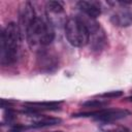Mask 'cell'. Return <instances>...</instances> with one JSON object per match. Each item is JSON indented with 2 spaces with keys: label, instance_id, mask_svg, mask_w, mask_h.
I'll use <instances>...</instances> for the list:
<instances>
[{
  "label": "cell",
  "instance_id": "6da1fadb",
  "mask_svg": "<svg viewBox=\"0 0 132 132\" xmlns=\"http://www.w3.org/2000/svg\"><path fill=\"white\" fill-rule=\"evenodd\" d=\"M27 42L32 50H38L52 43L55 38V29L48 15H36L35 20L26 31Z\"/></svg>",
  "mask_w": 132,
  "mask_h": 132
},
{
  "label": "cell",
  "instance_id": "7a4b0ae2",
  "mask_svg": "<svg viewBox=\"0 0 132 132\" xmlns=\"http://www.w3.org/2000/svg\"><path fill=\"white\" fill-rule=\"evenodd\" d=\"M22 34L19 25L10 22L1 31L0 60L2 65H10L16 61Z\"/></svg>",
  "mask_w": 132,
  "mask_h": 132
},
{
  "label": "cell",
  "instance_id": "3957f363",
  "mask_svg": "<svg viewBox=\"0 0 132 132\" xmlns=\"http://www.w3.org/2000/svg\"><path fill=\"white\" fill-rule=\"evenodd\" d=\"M64 30L68 42L75 47H82L90 42V32L80 18L67 19Z\"/></svg>",
  "mask_w": 132,
  "mask_h": 132
},
{
  "label": "cell",
  "instance_id": "277c9868",
  "mask_svg": "<svg viewBox=\"0 0 132 132\" xmlns=\"http://www.w3.org/2000/svg\"><path fill=\"white\" fill-rule=\"evenodd\" d=\"M130 114V111L127 109H121V108H106V109H99L94 111H84V112H77L73 113L72 117L79 118V117H92L94 120L104 123H110L113 121H118L121 119L126 118Z\"/></svg>",
  "mask_w": 132,
  "mask_h": 132
},
{
  "label": "cell",
  "instance_id": "5b68a950",
  "mask_svg": "<svg viewBox=\"0 0 132 132\" xmlns=\"http://www.w3.org/2000/svg\"><path fill=\"white\" fill-rule=\"evenodd\" d=\"M36 12L34 10V7L32 4L28 1L23 2L19 9V28L21 31L22 36H25L26 31L28 30L29 26L32 24V22L36 18Z\"/></svg>",
  "mask_w": 132,
  "mask_h": 132
},
{
  "label": "cell",
  "instance_id": "8992f818",
  "mask_svg": "<svg viewBox=\"0 0 132 132\" xmlns=\"http://www.w3.org/2000/svg\"><path fill=\"white\" fill-rule=\"evenodd\" d=\"M110 22L117 27H129L130 25H132V11L128 8L121 7L111 14Z\"/></svg>",
  "mask_w": 132,
  "mask_h": 132
},
{
  "label": "cell",
  "instance_id": "52a82bcc",
  "mask_svg": "<svg viewBox=\"0 0 132 132\" xmlns=\"http://www.w3.org/2000/svg\"><path fill=\"white\" fill-rule=\"evenodd\" d=\"M77 6L84 12L85 15H87L91 19H96L101 13V4L98 1L81 0V1L77 2Z\"/></svg>",
  "mask_w": 132,
  "mask_h": 132
},
{
  "label": "cell",
  "instance_id": "ba28073f",
  "mask_svg": "<svg viewBox=\"0 0 132 132\" xmlns=\"http://www.w3.org/2000/svg\"><path fill=\"white\" fill-rule=\"evenodd\" d=\"M60 101H43V102H27L25 103V108L29 112H39L40 110H54L58 109Z\"/></svg>",
  "mask_w": 132,
  "mask_h": 132
},
{
  "label": "cell",
  "instance_id": "9c48e42d",
  "mask_svg": "<svg viewBox=\"0 0 132 132\" xmlns=\"http://www.w3.org/2000/svg\"><path fill=\"white\" fill-rule=\"evenodd\" d=\"M62 121L60 118H53V117H42L39 118L38 120L34 121L31 125L33 128H40V127H50L54 125L60 124Z\"/></svg>",
  "mask_w": 132,
  "mask_h": 132
},
{
  "label": "cell",
  "instance_id": "30bf717a",
  "mask_svg": "<svg viewBox=\"0 0 132 132\" xmlns=\"http://www.w3.org/2000/svg\"><path fill=\"white\" fill-rule=\"evenodd\" d=\"M46 10L48 13L51 12V13L59 14L64 11V7L63 4L59 1H48L46 3Z\"/></svg>",
  "mask_w": 132,
  "mask_h": 132
},
{
  "label": "cell",
  "instance_id": "8fae6325",
  "mask_svg": "<svg viewBox=\"0 0 132 132\" xmlns=\"http://www.w3.org/2000/svg\"><path fill=\"white\" fill-rule=\"evenodd\" d=\"M108 101L106 99H93L85 102L82 104L84 107H102L104 105H107Z\"/></svg>",
  "mask_w": 132,
  "mask_h": 132
},
{
  "label": "cell",
  "instance_id": "7c38bea8",
  "mask_svg": "<svg viewBox=\"0 0 132 132\" xmlns=\"http://www.w3.org/2000/svg\"><path fill=\"white\" fill-rule=\"evenodd\" d=\"M103 132H130L129 129L125 126L121 125H106L105 127H102Z\"/></svg>",
  "mask_w": 132,
  "mask_h": 132
},
{
  "label": "cell",
  "instance_id": "4fadbf2b",
  "mask_svg": "<svg viewBox=\"0 0 132 132\" xmlns=\"http://www.w3.org/2000/svg\"><path fill=\"white\" fill-rule=\"evenodd\" d=\"M123 95V91H109L103 94L98 95V97L100 98H104V99H110V98H118L121 97Z\"/></svg>",
  "mask_w": 132,
  "mask_h": 132
},
{
  "label": "cell",
  "instance_id": "5bb4252c",
  "mask_svg": "<svg viewBox=\"0 0 132 132\" xmlns=\"http://www.w3.org/2000/svg\"><path fill=\"white\" fill-rule=\"evenodd\" d=\"M128 99H129V100H131V101H132V96H131V97H129V98H128Z\"/></svg>",
  "mask_w": 132,
  "mask_h": 132
},
{
  "label": "cell",
  "instance_id": "9a60e30c",
  "mask_svg": "<svg viewBox=\"0 0 132 132\" xmlns=\"http://www.w3.org/2000/svg\"><path fill=\"white\" fill-rule=\"evenodd\" d=\"M52 132H62V131H52Z\"/></svg>",
  "mask_w": 132,
  "mask_h": 132
}]
</instances>
